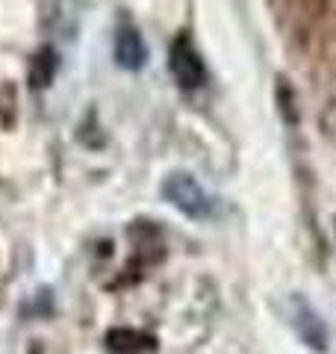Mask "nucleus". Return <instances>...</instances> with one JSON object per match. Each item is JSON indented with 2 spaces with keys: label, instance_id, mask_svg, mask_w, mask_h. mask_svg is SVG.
<instances>
[{
  "label": "nucleus",
  "instance_id": "5",
  "mask_svg": "<svg viewBox=\"0 0 336 354\" xmlns=\"http://www.w3.org/2000/svg\"><path fill=\"white\" fill-rule=\"evenodd\" d=\"M56 68H59V57H56L53 48L44 44V48H39L30 59V86L32 88H48L53 83V77H56Z\"/></svg>",
  "mask_w": 336,
  "mask_h": 354
},
{
  "label": "nucleus",
  "instance_id": "3",
  "mask_svg": "<svg viewBox=\"0 0 336 354\" xmlns=\"http://www.w3.org/2000/svg\"><path fill=\"white\" fill-rule=\"evenodd\" d=\"M115 62L127 71H139L148 62V44L133 24H121L115 32Z\"/></svg>",
  "mask_w": 336,
  "mask_h": 354
},
{
  "label": "nucleus",
  "instance_id": "4",
  "mask_svg": "<svg viewBox=\"0 0 336 354\" xmlns=\"http://www.w3.org/2000/svg\"><path fill=\"white\" fill-rule=\"evenodd\" d=\"M106 348L112 354H144L153 348V337L133 328H112L106 334Z\"/></svg>",
  "mask_w": 336,
  "mask_h": 354
},
{
  "label": "nucleus",
  "instance_id": "2",
  "mask_svg": "<svg viewBox=\"0 0 336 354\" xmlns=\"http://www.w3.org/2000/svg\"><path fill=\"white\" fill-rule=\"evenodd\" d=\"M168 71L177 80L180 88H200L207 83V65L200 59V53L195 48V41L180 32L171 41V50H168Z\"/></svg>",
  "mask_w": 336,
  "mask_h": 354
},
{
  "label": "nucleus",
  "instance_id": "1",
  "mask_svg": "<svg viewBox=\"0 0 336 354\" xmlns=\"http://www.w3.org/2000/svg\"><path fill=\"white\" fill-rule=\"evenodd\" d=\"M162 195H165L168 204H174L189 218H212L216 216V198L186 171L168 174L165 183H162Z\"/></svg>",
  "mask_w": 336,
  "mask_h": 354
}]
</instances>
